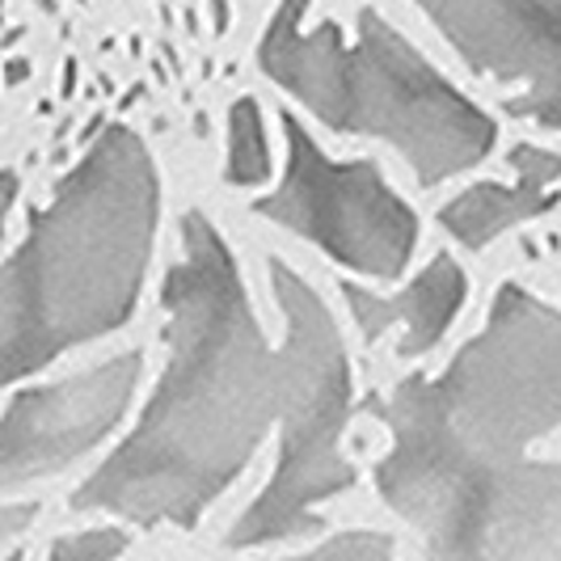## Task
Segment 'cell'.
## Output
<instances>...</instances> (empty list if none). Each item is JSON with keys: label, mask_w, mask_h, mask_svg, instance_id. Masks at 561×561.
I'll return each mask as SVG.
<instances>
[{"label": "cell", "mask_w": 561, "mask_h": 561, "mask_svg": "<svg viewBox=\"0 0 561 561\" xmlns=\"http://www.w3.org/2000/svg\"><path fill=\"white\" fill-rule=\"evenodd\" d=\"M271 291L283 312L279 351L257 325L220 228L203 211L182 220V253L161 291L165 371L136 431L77 485L72 511L195 528L279 431L275 473L225 545L245 553L325 528L321 503L355 485L342 451L355 371L321 291L283 257H271Z\"/></svg>", "instance_id": "obj_1"}, {"label": "cell", "mask_w": 561, "mask_h": 561, "mask_svg": "<svg viewBox=\"0 0 561 561\" xmlns=\"http://www.w3.org/2000/svg\"><path fill=\"white\" fill-rule=\"evenodd\" d=\"M393 444L376 490L439 558H561V305L503 283L439 376L380 405Z\"/></svg>", "instance_id": "obj_2"}, {"label": "cell", "mask_w": 561, "mask_h": 561, "mask_svg": "<svg viewBox=\"0 0 561 561\" xmlns=\"http://www.w3.org/2000/svg\"><path fill=\"white\" fill-rule=\"evenodd\" d=\"M161 220V173L140 131L111 123L0 275L4 385L131 321Z\"/></svg>", "instance_id": "obj_3"}, {"label": "cell", "mask_w": 561, "mask_h": 561, "mask_svg": "<svg viewBox=\"0 0 561 561\" xmlns=\"http://www.w3.org/2000/svg\"><path fill=\"white\" fill-rule=\"evenodd\" d=\"M305 13L309 0H279L257 38V68L312 118L342 136L389 140L422 186L460 178L490 157L499 123L376 9L359 13L351 47L334 22L305 30Z\"/></svg>", "instance_id": "obj_4"}, {"label": "cell", "mask_w": 561, "mask_h": 561, "mask_svg": "<svg viewBox=\"0 0 561 561\" xmlns=\"http://www.w3.org/2000/svg\"><path fill=\"white\" fill-rule=\"evenodd\" d=\"M283 136L287 165L279 191L253 198V211L312 241L346 271L380 283L401 279L419 245V216L389 186L385 169L325 157L296 114H283Z\"/></svg>", "instance_id": "obj_5"}, {"label": "cell", "mask_w": 561, "mask_h": 561, "mask_svg": "<svg viewBox=\"0 0 561 561\" xmlns=\"http://www.w3.org/2000/svg\"><path fill=\"white\" fill-rule=\"evenodd\" d=\"M144 376V351H123L68 380L9 393L0 419V485L18 494L93 451L127 419Z\"/></svg>", "instance_id": "obj_6"}, {"label": "cell", "mask_w": 561, "mask_h": 561, "mask_svg": "<svg viewBox=\"0 0 561 561\" xmlns=\"http://www.w3.org/2000/svg\"><path fill=\"white\" fill-rule=\"evenodd\" d=\"M473 72L515 89L511 118L561 131V0H414Z\"/></svg>", "instance_id": "obj_7"}, {"label": "cell", "mask_w": 561, "mask_h": 561, "mask_svg": "<svg viewBox=\"0 0 561 561\" xmlns=\"http://www.w3.org/2000/svg\"><path fill=\"white\" fill-rule=\"evenodd\" d=\"M342 296H346V309H351V317L364 330L367 342H380L385 334H397V355L414 359V355L431 351L439 337L448 334L456 312L465 309L469 279H465L456 257L439 253L397 296H376V291H367L359 283H346Z\"/></svg>", "instance_id": "obj_8"}, {"label": "cell", "mask_w": 561, "mask_h": 561, "mask_svg": "<svg viewBox=\"0 0 561 561\" xmlns=\"http://www.w3.org/2000/svg\"><path fill=\"white\" fill-rule=\"evenodd\" d=\"M506 161L515 169L511 186L481 182V186L460 191L451 203L439 207V225L448 228L465 250H485L494 237H503L506 228H519L524 220H536V216H545L558 203V152H545L536 144H515Z\"/></svg>", "instance_id": "obj_9"}, {"label": "cell", "mask_w": 561, "mask_h": 561, "mask_svg": "<svg viewBox=\"0 0 561 561\" xmlns=\"http://www.w3.org/2000/svg\"><path fill=\"white\" fill-rule=\"evenodd\" d=\"M225 178L232 186H262L271 178V144L262 106L253 98H241L228 111V165Z\"/></svg>", "instance_id": "obj_10"}, {"label": "cell", "mask_w": 561, "mask_h": 561, "mask_svg": "<svg viewBox=\"0 0 561 561\" xmlns=\"http://www.w3.org/2000/svg\"><path fill=\"white\" fill-rule=\"evenodd\" d=\"M127 553V536L114 533V528H93V533H81L72 540H59L56 549L47 553L51 561H106Z\"/></svg>", "instance_id": "obj_11"}, {"label": "cell", "mask_w": 561, "mask_h": 561, "mask_svg": "<svg viewBox=\"0 0 561 561\" xmlns=\"http://www.w3.org/2000/svg\"><path fill=\"white\" fill-rule=\"evenodd\" d=\"M317 553H325V558H385V553H393V540L371 536V533H351V536L330 540V545L317 549Z\"/></svg>", "instance_id": "obj_12"}, {"label": "cell", "mask_w": 561, "mask_h": 561, "mask_svg": "<svg viewBox=\"0 0 561 561\" xmlns=\"http://www.w3.org/2000/svg\"><path fill=\"white\" fill-rule=\"evenodd\" d=\"M225 18H228L225 0H216V26H220V30H225Z\"/></svg>", "instance_id": "obj_13"}, {"label": "cell", "mask_w": 561, "mask_h": 561, "mask_svg": "<svg viewBox=\"0 0 561 561\" xmlns=\"http://www.w3.org/2000/svg\"><path fill=\"white\" fill-rule=\"evenodd\" d=\"M38 4H43V9H51V4H56V0H38Z\"/></svg>", "instance_id": "obj_14"}]
</instances>
